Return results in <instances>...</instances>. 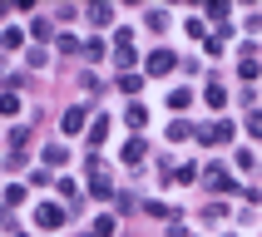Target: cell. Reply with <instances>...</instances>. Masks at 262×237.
Here are the masks:
<instances>
[{"label": "cell", "mask_w": 262, "mask_h": 237, "mask_svg": "<svg viewBox=\"0 0 262 237\" xmlns=\"http://www.w3.org/2000/svg\"><path fill=\"white\" fill-rule=\"evenodd\" d=\"M148 69H154V74L173 69V55H168V50H159V55H148Z\"/></svg>", "instance_id": "1"}, {"label": "cell", "mask_w": 262, "mask_h": 237, "mask_svg": "<svg viewBox=\"0 0 262 237\" xmlns=\"http://www.w3.org/2000/svg\"><path fill=\"white\" fill-rule=\"evenodd\" d=\"M84 129V109H70V114H64V133H79Z\"/></svg>", "instance_id": "2"}, {"label": "cell", "mask_w": 262, "mask_h": 237, "mask_svg": "<svg viewBox=\"0 0 262 237\" xmlns=\"http://www.w3.org/2000/svg\"><path fill=\"white\" fill-rule=\"evenodd\" d=\"M40 222L45 227H59V207H40Z\"/></svg>", "instance_id": "3"}]
</instances>
